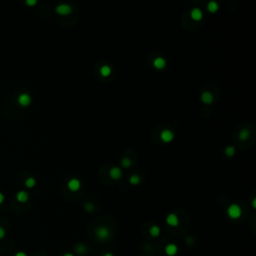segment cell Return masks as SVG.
I'll return each instance as SVG.
<instances>
[{"label": "cell", "instance_id": "484cf974", "mask_svg": "<svg viewBox=\"0 0 256 256\" xmlns=\"http://www.w3.org/2000/svg\"><path fill=\"white\" fill-rule=\"evenodd\" d=\"M3 201H4V195L0 192V204H1V203H3Z\"/></svg>", "mask_w": 256, "mask_h": 256}, {"label": "cell", "instance_id": "8fae6325", "mask_svg": "<svg viewBox=\"0 0 256 256\" xmlns=\"http://www.w3.org/2000/svg\"><path fill=\"white\" fill-rule=\"evenodd\" d=\"M191 17L196 21L201 20V18H202V11L200 9H198V8H194L191 11Z\"/></svg>", "mask_w": 256, "mask_h": 256}, {"label": "cell", "instance_id": "ffe728a7", "mask_svg": "<svg viewBox=\"0 0 256 256\" xmlns=\"http://www.w3.org/2000/svg\"><path fill=\"white\" fill-rule=\"evenodd\" d=\"M249 135H250V133H249L248 130L243 129V130H242V131L239 133V138H240V139H241V140H243V141H244V140H246L247 138L249 137Z\"/></svg>", "mask_w": 256, "mask_h": 256}, {"label": "cell", "instance_id": "3957f363", "mask_svg": "<svg viewBox=\"0 0 256 256\" xmlns=\"http://www.w3.org/2000/svg\"><path fill=\"white\" fill-rule=\"evenodd\" d=\"M166 223L169 225V226H172V227H177L179 224V219L178 216L174 213H170L167 215L166 217Z\"/></svg>", "mask_w": 256, "mask_h": 256}, {"label": "cell", "instance_id": "ac0fdd59", "mask_svg": "<svg viewBox=\"0 0 256 256\" xmlns=\"http://www.w3.org/2000/svg\"><path fill=\"white\" fill-rule=\"evenodd\" d=\"M35 184H36L35 179L32 178V177H29V178H27V179H26V181H25V186H26V187H28V188L34 187V186H35Z\"/></svg>", "mask_w": 256, "mask_h": 256}, {"label": "cell", "instance_id": "9a60e30c", "mask_svg": "<svg viewBox=\"0 0 256 256\" xmlns=\"http://www.w3.org/2000/svg\"><path fill=\"white\" fill-rule=\"evenodd\" d=\"M74 250L76 251L78 254H84V253H86V251H87V248H86V246L84 244L78 243L76 246H75Z\"/></svg>", "mask_w": 256, "mask_h": 256}, {"label": "cell", "instance_id": "603a6c76", "mask_svg": "<svg viewBox=\"0 0 256 256\" xmlns=\"http://www.w3.org/2000/svg\"><path fill=\"white\" fill-rule=\"evenodd\" d=\"M84 207H85V210H86V211H87V212H91V211H93V209H94V206H93L92 203H90V202L85 203Z\"/></svg>", "mask_w": 256, "mask_h": 256}, {"label": "cell", "instance_id": "44dd1931", "mask_svg": "<svg viewBox=\"0 0 256 256\" xmlns=\"http://www.w3.org/2000/svg\"><path fill=\"white\" fill-rule=\"evenodd\" d=\"M234 153H235V149H234L233 146H228L226 149H225V154H226L227 156H229V157L233 156Z\"/></svg>", "mask_w": 256, "mask_h": 256}, {"label": "cell", "instance_id": "277c9868", "mask_svg": "<svg viewBox=\"0 0 256 256\" xmlns=\"http://www.w3.org/2000/svg\"><path fill=\"white\" fill-rule=\"evenodd\" d=\"M67 186H68V189L70 190V191L75 192L80 189V187H81V183H80V181L77 178H72L68 181Z\"/></svg>", "mask_w": 256, "mask_h": 256}, {"label": "cell", "instance_id": "5bb4252c", "mask_svg": "<svg viewBox=\"0 0 256 256\" xmlns=\"http://www.w3.org/2000/svg\"><path fill=\"white\" fill-rule=\"evenodd\" d=\"M149 233H150V235L152 236V237H157L160 234V228L157 225H153V226H151L150 229H149Z\"/></svg>", "mask_w": 256, "mask_h": 256}, {"label": "cell", "instance_id": "d4e9b609", "mask_svg": "<svg viewBox=\"0 0 256 256\" xmlns=\"http://www.w3.org/2000/svg\"><path fill=\"white\" fill-rule=\"evenodd\" d=\"M4 236H5V230L2 227H0V239H2Z\"/></svg>", "mask_w": 256, "mask_h": 256}, {"label": "cell", "instance_id": "d6986e66", "mask_svg": "<svg viewBox=\"0 0 256 256\" xmlns=\"http://www.w3.org/2000/svg\"><path fill=\"white\" fill-rule=\"evenodd\" d=\"M101 74L103 75V76H108V75H110V73H111V69H110L109 66H102L101 67V70H100Z\"/></svg>", "mask_w": 256, "mask_h": 256}, {"label": "cell", "instance_id": "52a82bcc", "mask_svg": "<svg viewBox=\"0 0 256 256\" xmlns=\"http://www.w3.org/2000/svg\"><path fill=\"white\" fill-rule=\"evenodd\" d=\"M177 252H178V247H177V245L170 243V244H167L165 246V253L168 256H174Z\"/></svg>", "mask_w": 256, "mask_h": 256}, {"label": "cell", "instance_id": "7402d4cb", "mask_svg": "<svg viewBox=\"0 0 256 256\" xmlns=\"http://www.w3.org/2000/svg\"><path fill=\"white\" fill-rule=\"evenodd\" d=\"M121 165L125 167V168H128V167L131 166V160H130L129 158H123V159L121 160Z\"/></svg>", "mask_w": 256, "mask_h": 256}, {"label": "cell", "instance_id": "4fadbf2b", "mask_svg": "<svg viewBox=\"0 0 256 256\" xmlns=\"http://www.w3.org/2000/svg\"><path fill=\"white\" fill-rule=\"evenodd\" d=\"M154 66L157 69H162L164 66H165V60L161 57H158L154 60Z\"/></svg>", "mask_w": 256, "mask_h": 256}, {"label": "cell", "instance_id": "ba28073f", "mask_svg": "<svg viewBox=\"0 0 256 256\" xmlns=\"http://www.w3.org/2000/svg\"><path fill=\"white\" fill-rule=\"evenodd\" d=\"M18 102L22 106H27L31 102V97L28 94H26V93H23V94H21L20 96L18 97Z\"/></svg>", "mask_w": 256, "mask_h": 256}, {"label": "cell", "instance_id": "30bf717a", "mask_svg": "<svg viewBox=\"0 0 256 256\" xmlns=\"http://www.w3.org/2000/svg\"><path fill=\"white\" fill-rule=\"evenodd\" d=\"M16 198L19 202L25 203L26 201L28 200V198H29V194H28V192H26V191H19L16 195Z\"/></svg>", "mask_w": 256, "mask_h": 256}, {"label": "cell", "instance_id": "e0dca14e", "mask_svg": "<svg viewBox=\"0 0 256 256\" xmlns=\"http://www.w3.org/2000/svg\"><path fill=\"white\" fill-rule=\"evenodd\" d=\"M129 182L132 184V185H138V184L140 183V176L139 175H136V174L132 175L129 179Z\"/></svg>", "mask_w": 256, "mask_h": 256}, {"label": "cell", "instance_id": "9c48e42d", "mask_svg": "<svg viewBox=\"0 0 256 256\" xmlns=\"http://www.w3.org/2000/svg\"><path fill=\"white\" fill-rule=\"evenodd\" d=\"M161 139L164 142H170L173 139V133L170 130H164L161 133Z\"/></svg>", "mask_w": 256, "mask_h": 256}, {"label": "cell", "instance_id": "f1b7e54d", "mask_svg": "<svg viewBox=\"0 0 256 256\" xmlns=\"http://www.w3.org/2000/svg\"><path fill=\"white\" fill-rule=\"evenodd\" d=\"M104 256H114V255L112 254V253H110V252H107V253H105V254H104Z\"/></svg>", "mask_w": 256, "mask_h": 256}, {"label": "cell", "instance_id": "f546056e", "mask_svg": "<svg viewBox=\"0 0 256 256\" xmlns=\"http://www.w3.org/2000/svg\"><path fill=\"white\" fill-rule=\"evenodd\" d=\"M63 256H74L73 254H71V253H65V254Z\"/></svg>", "mask_w": 256, "mask_h": 256}, {"label": "cell", "instance_id": "7c38bea8", "mask_svg": "<svg viewBox=\"0 0 256 256\" xmlns=\"http://www.w3.org/2000/svg\"><path fill=\"white\" fill-rule=\"evenodd\" d=\"M201 99H202V101L205 104H210V103H212V101H213V96H212L211 93L204 92L202 94V96H201Z\"/></svg>", "mask_w": 256, "mask_h": 256}, {"label": "cell", "instance_id": "5b68a950", "mask_svg": "<svg viewBox=\"0 0 256 256\" xmlns=\"http://www.w3.org/2000/svg\"><path fill=\"white\" fill-rule=\"evenodd\" d=\"M71 7L67 4H61V5L56 7V12L60 15H68L71 12Z\"/></svg>", "mask_w": 256, "mask_h": 256}, {"label": "cell", "instance_id": "8992f818", "mask_svg": "<svg viewBox=\"0 0 256 256\" xmlns=\"http://www.w3.org/2000/svg\"><path fill=\"white\" fill-rule=\"evenodd\" d=\"M109 176L114 180H118L122 177V171H121L120 168H118V167H113V168L110 169Z\"/></svg>", "mask_w": 256, "mask_h": 256}, {"label": "cell", "instance_id": "cb8c5ba5", "mask_svg": "<svg viewBox=\"0 0 256 256\" xmlns=\"http://www.w3.org/2000/svg\"><path fill=\"white\" fill-rule=\"evenodd\" d=\"M25 2L28 6H34L37 3V0H25Z\"/></svg>", "mask_w": 256, "mask_h": 256}, {"label": "cell", "instance_id": "83f0119b", "mask_svg": "<svg viewBox=\"0 0 256 256\" xmlns=\"http://www.w3.org/2000/svg\"><path fill=\"white\" fill-rule=\"evenodd\" d=\"M253 208H254V209L256 208V199L255 198L253 199Z\"/></svg>", "mask_w": 256, "mask_h": 256}, {"label": "cell", "instance_id": "7a4b0ae2", "mask_svg": "<svg viewBox=\"0 0 256 256\" xmlns=\"http://www.w3.org/2000/svg\"><path fill=\"white\" fill-rule=\"evenodd\" d=\"M95 235L98 239L100 240H106L109 238L110 236V231L108 229V227L104 226V225H101V226H98L96 229H95Z\"/></svg>", "mask_w": 256, "mask_h": 256}, {"label": "cell", "instance_id": "6da1fadb", "mask_svg": "<svg viewBox=\"0 0 256 256\" xmlns=\"http://www.w3.org/2000/svg\"><path fill=\"white\" fill-rule=\"evenodd\" d=\"M227 214H228L229 218L231 219H238L242 215V209L238 204H231L229 205L228 209H227Z\"/></svg>", "mask_w": 256, "mask_h": 256}, {"label": "cell", "instance_id": "2e32d148", "mask_svg": "<svg viewBox=\"0 0 256 256\" xmlns=\"http://www.w3.org/2000/svg\"><path fill=\"white\" fill-rule=\"evenodd\" d=\"M207 9L209 10V11L211 12V13L216 12V11H217V9H218V4H217V2H215V1H210L209 3H208Z\"/></svg>", "mask_w": 256, "mask_h": 256}, {"label": "cell", "instance_id": "4316f807", "mask_svg": "<svg viewBox=\"0 0 256 256\" xmlns=\"http://www.w3.org/2000/svg\"><path fill=\"white\" fill-rule=\"evenodd\" d=\"M15 256H27V255H26L24 252H17L16 254H15Z\"/></svg>", "mask_w": 256, "mask_h": 256}]
</instances>
